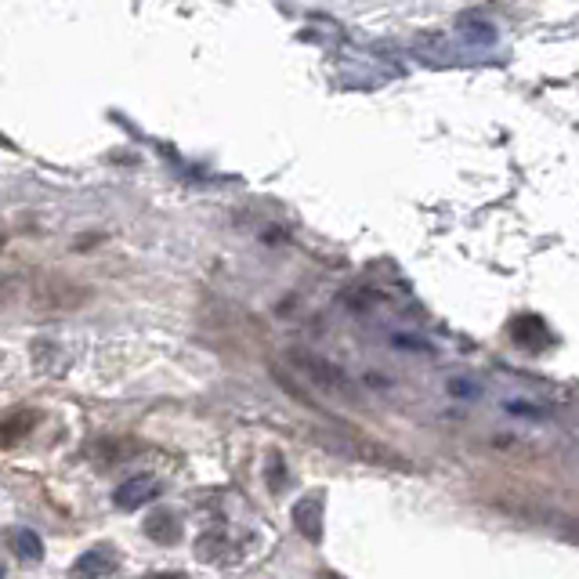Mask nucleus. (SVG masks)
Returning <instances> with one entry per match:
<instances>
[{
  "mask_svg": "<svg viewBox=\"0 0 579 579\" xmlns=\"http://www.w3.org/2000/svg\"><path fill=\"white\" fill-rule=\"evenodd\" d=\"M87 290L76 283H66V279H40L33 286V294H29V304L37 308V312H73L80 304L87 301Z\"/></svg>",
  "mask_w": 579,
  "mask_h": 579,
  "instance_id": "1",
  "label": "nucleus"
},
{
  "mask_svg": "<svg viewBox=\"0 0 579 579\" xmlns=\"http://www.w3.org/2000/svg\"><path fill=\"white\" fill-rule=\"evenodd\" d=\"M290 362H294L297 370L312 380V384H319V388L337 391V395H352V380H348V373H344L341 366H333L330 359H323V355L290 352Z\"/></svg>",
  "mask_w": 579,
  "mask_h": 579,
  "instance_id": "2",
  "label": "nucleus"
},
{
  "mask_svg": "<svg viewBox=\"0 0 579 579\" xmlns=\"http://www.w3.org/2000/svg\"><path fill=\"white\" fill-rule=\"evenodd\" d=\"M156 496H160V482H156V478L152 475H134L113 493V504L120 507V511H138V507L152 504Z\"/></svg>",
  "mask_w": 579,
  "mask_h": 579,
  "instance_id": "3",
  "label": "nucleus"
},
{
  "mask_svg": "<svg viewBox=\"0 0 579 579\" xmlns=\"http://www.w3.org/2000/svg\"><path fill=\"white\" fill-rule=\"evenodd\" d=\"M113 569H116V554L113 547L102 543V547H91V551H84L73 561V579H102Z\"/></svg>",
  "mask_w": 579,
  "mask_h": 579,
  "instance_id": "4",
  "label": "nucleus"
},
{
  "mask_svg": "<svg viewBox=\"0 0 579 579\" xmlns=\"http://www.w3.org/2000/svg\"><path fill=\"white\" fill-rule=\"evenodd\" d=\"M37 409H15V413H8V417L0 420V446L11 449L19 446V442H26L29 431H37Z\"/></svg>",
  "mask_w": 579,
  "mask_h": 579,
  "instance_id": "5",
  "label": "nucleus"
},
{
  "mask_svg": "<svg viewBox=\"0 0 579 579\" xmlns=\"http://www.w3.org/2000/svg\"><path fill=\"white\" fill-rule=\"evenodd\" d=\"M145 532H149L152 540L174 543V540H178V518H174L171 511H156L149 522H145Z\"/></svg>",
  "mask_w": 579,
  "mask_h": 579,
  "instance_id": "6",
  "label": "nucleus"
},
{
  "mask_svg": "<svg viewBox=\"0 0 579 579\" xmlns=\"http://www.w3.org/2000/svg\"><path fill=\"white\" fill-rule=\"evenodd\" d=\"M294 522L308 540H319L323 525H319V504H315V500H301V504L294 507Z\"/></svg>",
  "mask_w": 579,
  "mask_h": 579,
  "instance_id": "7",
  "label": "nucleus"
},
{
  "mask_svg": "<svg viewBox=\"0 0 579 579\" xmlns=\"http://www.w3.org/2000/svg\"><path fill=\"white\" fill-rule=\"evenodd\" d=\"M124 453H127L124 442H116V438H102V442L91 446V464L98 460V467H113L116 460H124Z\"/></svg>",
  "mask_w": 579,
  "mask_h": 579,
  "instance_id": "8",
  "label": "nucleus"
},
{
  "mask_svg": "<svg viewBox=\"0 0 579 579\" xmlns=\"http://www.w3.org/2000/svg\"><path fill=\"white\" fill-rule=\"evenodd\" d=\"M11 543H15V551H19V558H40L44 554V547H40V536L29 529H15L11 532Z\"/></svg>",
  "mask_w": 579,
  "mask_h": 579,
  "instance_id": "9",
  "label": "nucleus"
},
{
  "mask_svg": "<svg viewBox=\"0 0 579 579\" xmlns=\"http://www.w3.org/2000/svg\"><path fill=\"white\" fill-rule=\"evenodd\" d=\"M142 579H189L185 572H152V576H142Z\"/></svg>",
  "mask_w": 579,
  "mask_h": 579,
  "instance_id": "10",
  "label": "nucleus"
},
{
  "mask_svg": "<svg viewBox=\"0 0 579 579\" xmlns=\"http://www.w3.org/2000/svg\"><path fill=\"white\" fill-rule=\"evenodd\" d=\"M319 579H344V576H337V572H319Z\"/></svg>",
  "mask_w": 579,
  "mask_h": 579,
  "instance_id": "11",
  "label": "nucleus"
}]
</instances>
